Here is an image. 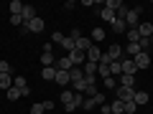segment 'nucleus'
<instances>
[{"instance_id": "nucleus-1", "label": "nucleus", "mask_w": 153, "mask_h": 114, "mask_svg": "<svg viewBox=\"0 0 153 114\" xmlns=\"http://www.w3.org/2000/svg\"><path fill=\"white\" fill-rule=\"evenodd\" d=\"M102 104H105V94L100 91V94H94V96H87V99H84L82 109H87V112H92L94 107H102Z\"/></svg>"}, {"instance_id": "nucleus-2", "label": "nucleus", "mask_w": 153, "mask_h": 114, "mask_svg": "<svg viewBox=\"0 0 153 114\" xmlns=\"http://www.w3.org/2000/svg\"><path fill=\"white\" fill-rule=\"evenodd\" d=\"M140 13H143L140 5H138V8H130L128 15H125V26H128V28H138V15H140Z\"/></svg>"}, {"instance_id": "nucleus-3", "label": "nucleus", "mask_w": 153, "mask_h": 114, "mask_svg": "<svg viewBox=\"0 0 153 114\" xmlns=\"http://www.w3.org/2000/svg\"><path fill=\"white\" fill-rule=\"evenodd\" d=\"M105 56H107L110 61H123V56H125V48H123V46H110L107 51H105Z\"/></svg>"}, {"instance_id": "nucleus-4", "label": "nucleus", "mask_w": 153, "mask_h": 114, "mask_svg": "<svg viewBox=\"0 0 153 114\" xmlns=\"http://www.w3.org/2000/svg\"><path fill=\"white\" fill-rule=\"evenodd\" d=\"M44 26H46V23H44V18H38V15H36L33 20H28L23 28H28V33H41V31H44Z\"/></svg>"}, {"instance_id": "nucleus-5", "label": "nucleus", "mask_w": 153, "mask_h": 114, "mask_svg": "<svg viewBox=\"0 0 153 114\" xmlns=\"http://www.w3.org/2000/svg\"><path fill=\"white\" fill-rule=\"evenodd\" d=\"M133 61H135V69H148V66H151V56H148V51H140Z\"/></svg>"}, {"instance_id": "nucleus-6", "label": "nucleus", "mask_w": 153, "mask_h": 114, "mask_svg": "<svg viewBox=\"0 0 153 114\" xmlns=\"http://www.w3.org/2000/svg\"><path fill=\"white\" fill-rule=\"evenodd\" d=\"M66 56H69V58H71V64H74V66H84V64H87V53H82V51H71V53H66Z\"/></svg>"}, {"instance_id": "nucleus-7", "label": "nucleus", "mask_w": 153, "mask_h": 114, "mask_svg": "<svg viewBox=\"0 0 153 114\" xmlns=\"http://www.w3.org/2000/svg\"><path fill=\"white\" fill-rule=\"evenodd\" d=\"M120 66H123V74H130V76H135V74H138L135 61H133V58H123V61H120ZM123 74H120V76H123Z\"/></svg>"}, {"instance_id": "nucleus-8", "label": "nucleus", "mask_w": 153, "mask_h": 114, "mask_svg": "<svg viewBox=\"0 0 153 114\" xmlns=\"http://www.w3.org/2000/svg\"><path fill=\"white\" fill-rule=\"evenodd\" d=\"M69 81H71V86H74V84H79V81H84V71H82V66H74V69L69 71Z\"/></svg>"}, {"instance_id": "nucleus-9", "label": "nucleus", "mask_w": 153, "mask_h": 114, "mask_svg": "<svg viewBox=\"0 0 153 114\" xmlns=\"http://www.w3.org/2000/svg\"><path fill=\"white\" fill-rule=\"evenodd\" d=\"M133 96H135V89H128V86L117 89V99L120 102H133Z\"/></svg>"}, {"instance_id": "nucleus-10", "label": "nucleus", "mask_w": 153, "mask_h": 114, "mask_svg": "<svg viewBox=\"0 0 153 114\" xmlns=\"http://www.w3.org/2000/svg\"><path fill=\"white\" fill-rule=\"evenodd\" d=\"M133 102H135L138 107H143V104H148V102H151V94H148V91H143V89H135V96H133Z\"/></svg>"}, {"instance_id": "nucleus-11", "label": "nucleus", "mask_w": 153, "mask_h": 114, "mask_svg": "<svg viewBox=\"0 0 153 114\" xmlns=\"http://www.w3.org/2000/svg\"><path fill=\"white\" fill-rule=\"evenodd\" d=\"M41 79L44 81H54L56 79V66H44L41 69Z\"/></svg>"}, {"instance_id": "nucleus-12", "label": "nucleus", "mask_w": 153, "mask_h": 114, "mask_svg": "<svg viewBox=\"0 0 153 114\" xmlns=\"http://www.w3.org/2000/svg\"><path fill=\"white\" fill-rule=\"evenodd\" d=\"M56 69H59V71H71V69H74V64H71L69 56H61V58L56 61Z\"/></svg>"}, {"instance_id": "nucleus-13", "label": "nucleus", "mask_w": 153, "mask_h": 114, "mask_svg": "<svg viewBox=\"0 0 153 114\" xmlns=\"http://www.w3.org/2000/svg\"><path fill=\"white\" fill-rule=\"evenodd\" d=\"M92 46H94V43H92V38H84V36H82L79 41H76V51H82V53H87Z\"/></svg>"}, {"instance_id": "nucleus-14", "label": "nucleus", "mask_w": 153, "mask_h": 114, "mask_svg": "<svg viewBox=\"0 0 153 114\" xmlns=\"http://www.w3.org/2000/svg\"><path fill=\"white\" fill-rule=\"evenodd\" d=\"M54 81L56 84H59V86H69V71H59V69H56V79H54Z\"/></svg>"}, {"instance_id": "nucleus-15", "label": "nucleus", "mask_w": 153, "mask_h": 114, "mask_svg": "<svg viewBox=\"0 0 153 114\" xmlns=\"http://www.w3.org/2000/svg\"><path fill=\"white\" fill-rule=\"evenodd\" d=\"M110 28H112V31L117 33V36H120V33H125V31H128V26H125V20H123V18H115V20L110 23Z\"/></svg>"}, {"instance_id": "nucleus-16", "label": "nucleus", "mask_w": 153, "mask_h": 114, "mask_svg": "<svg viewBox=\"0 0 153 114\" xmlns=\"http://www.w3.org/2000/svg\"><path fill=\"white\" fill-rule=\"evenodd\" d=\"M100 58H102V51L97 48V43L92 46V48L87 51V61H94V64H100Z\"/></svg>"}, {"instance_id": "nucleus-17", "label": "nucleus", "mask_w": 153, "mask_h": 114, "mask_svg": "<svg viewBox=\"0 0 153 114\" xmlns=\"http://www.w3.org/2000/svg\"><path fill=\"white\" fill-rule=\"evenodd\" d=\"M138 33H140V38H151L153 36V23H140L138 26Z\"/></svg>"}, {"instance_id": "nucleus-18", "label": "nucleus", "mask_w": 153, "mask_h": 114, "mask_svg": "<svg viewBox=\"0 0 153 114\" xmlns=\"http://www.w3.org/2000/svg\"><path fill=\"white\" fill-rule=\"evenodd\" d=\"M120 86L135 89V76H130V74H123V76H120Z\"/></svg>"}, {"instance_id": "nucleus-19", "label": "nucleus", "mask_w": 153, "mask_h": 114, "mask_svg": "<svg viewBox=\"0 0 153 114\" xmlns=\"http://www.w3.org/2000/svg\"><path fill=\"white\" fill-rule=\"evenodd\" d=\"M82 71H84V76H97V64H94V61H87V64L82 66Z\"/></svg>"}, {"instance_id": "nucleus-20", "label": "nucleus", "mask_w": 153, "mask_h": 114, "mask_svg": "<svg viewBox=\"0 0 153 114\" xmlns=\"http://www.w3.org/2000/svg\"><path fill=\"white\" fill-rule=\"evenodd\" d=\"M23 8H26V3H21V0H13V3H10V15H21Z\"/></svg>"}, {"instance_id": "nucleus-21", "label": "nucleus", "mask_w": 153, "mask_h": 114, "mask_svg": "<svg viewBox=\"0 0 153 114\" xmlns=\"http://www.w3.org/2000/svg\"><path fill=\"white\" fill-rule=\"evenodd\" d=\"M123 48H125V53L130 56V58H135V56L140 53V46L138 43H128V46H123Z\"/></svg>"}, {"instance_id": "nucleus-22", "label": "nucleus", "mask_w": 153, "mask_h": 114, "mask_svg": "<svg viewBox=\"0 0 153 114\" xmlns=\"http://www.w3.org/2000/svg\"><path fill=\"white\" fill-rule=\"evenodd\" d=\"M128 43H138L140 41V33H138V28H128Z\"/></svg>"}, {"instance_id": "nucleus-23", "label": "nucleus", "mask_w": 153, "mask_h": 114, "mask_svg": "<svg viewBox=\"0 0 153 114\" xmlns=\"http://www.w3.org/2000/svg\"><path fill=\"white\" fill-rule=\"evenodd\" d=\"M41 64L44 66H54V51H44V53H41Z\"/></svg>"}, {"instance_id": "nucleus-24", "label": "nucleus", "mask_w": 153, "mask_h": 114, "mask_svg": "<svg viewBox=\"0 0 153 114\" xmlns=\"http://www.w3.org/2000/svg\"><path fill=\"white\" fill-rule=\"evenodd\" d=\"M89 38H92V43H100V41H105V28H94Z\"/></svg>"}, {"instance_id": "nucleus-25", "label": "nucleus", "mask_w": 153, "mask_h": 114, "mask_svg": "<svg viewBox=\"0 0 153 114\" xmlns=\"http://www.w3.org/2000/svg\"><path fill=\"white\" fill-rule=\"evenodd\" d=\"M100 18H102L105 23H112L115 20V13L110 10V8H102V10H100Z\"/></svg>"}, {"instance_id": "nucleus-26", "label": "nucleus", "mask_w": 153, "mask_h": 114, "mask_svg": "<svg viewBox=\"0 0 153 114\" xmlns=\"http://www.w3.org/2000/svg\"><path fill=\"white\" fill-rule=\"evenodd\" d=\"M110 74H112L115 79H120V74H123V66H120V61H112V64H110Z\"/></svg>"}, {"instance_id": "nucleus-27", "label": "nucleus", "mask_w": 153, "mask_h": 114, "mask_svg": "<svg viewBox=\"0 0 153 114\" xmlns=\"http://www.w3.org/2000/svg\"><path fill=\"white\" fill-rule=\"evenodd\" d=\"M10 86H13L10 74H0V89H10Z\"/></svg>"}, {"instance_id": "nucleus-28", "label": "nucleus", "mask_w": 153, "mask_h": 114, "mask_svg": "<svg viewBox=\"0 0 153 114\" xmlns=\"http://www.w3.org/2000/svg\"><path fill=\"white\" fill-rule=\"evenodd\" d=\"M61 48H64V51H66V53H71V51H74V48H76V43H74V41H71V38H69V36H66V38H64V41H61Z\"/></svg>"}, {"instance_id": "nucleus-29", "label": "nucleus", "mask_w": 153, "mask_h": 114, "mask_svg": "<svg viewBox=\"0 0 153 114\" xmlns=\"http://www.w3.org/2000/svg\"><path fill=\"white\" fill-rule=\"evenodd\" d=\"M21 96H23V91H21V89H16V86H10V89H8V99H10V102H18Z\"/></svg>"}, {"instance_id": "nucleus-30", "label": "nucleus", "mask_w": 153, "mask_h": 114, "mask_svg": "<svg viewBox=\"0 0 153 114\" xmlns=\"http://www.w3.org/2000/svg\"><path fill=\"white\" fill-rule=\"evenodd\" d=\"M13 86H16V89H26V86H28L26 76H16V79H13Z\"/></svg>"}, {"instance_id": "nucleus-31", "label": "nucleus", "mask_w": 153, "mask_h": 114, "mask_svg": "<svg viewBox=\"0 0 153 114\" xmlns=\"http://www.w3.org/2000/svg\"><path fill=\"white\" fill-rule=\"evenodd\" d=\"M71 99H74V89H64V91H61V104L71 102Z\"/></svg>"}, {"instance_id": "nucleus-32", "label": "nucleus", "mask_w": 153, "mask_h": 114, "mask_svg": "<svg viewBox=\"0 0 153 114\" xmlns=\"http://www.w3.org/2000/svg\"><path fill=\"white\" fill-rule=\"evenodd\" d=\"M102 84H105V89H115L117 86V79L115 76H107V79H102Z\"/></svg>"}, {"instance_id": "nucleus-33", "label": "nucleus", "mask_w": 153, "mask_h": 114, "mask_svg": "<svg viewBox=\"0 0 153 114\" xmlns=\"http://www.w3.org/2000/svg\"><path fill=\"white\" fill-rule=\"evenodd\" d=\"M123 104H125V114H135L138 112V104L135 102H123Z\"/></svg>"}, {"instance_id": "nucleus-34", "label": "nucleus", "mask_w": 153, "mask_h": 114, "mask_svg": "<svg viewBox=\"0 0 153 114\" xmlns=\"http://www.w3.org/2000/svg\"><path fill=\"white\" fill-rule=\"evenodd\" d=\"M44 104H31V109H28V114H44Z\"/></svg>"}, {"instance_id": "nucleus-35", "label": "nucleus", "mask_w": 153, "mask_h": 114, "mask_svg": "<svg viewBox=\"0 0 153 114\" xmlns=\"http://www.w3.org/2000/svg\"><path fill=\"white\" fill-rule=\"evenodd\" d=\"M64 38H66V36H64L61 31H54V36H51V43H59V46H61V41H64Z\"/></svg>"}, {"instance_id": "nucleus-36", "label": "nucleus", "mask_w": 153, "mask_h": 114, "mask_svg": "<svg viewBox=\"0 0 153 114\" xmlns=\"http://www.w3.org/2000/svg\"><path fill=\"white\" fill-rule=\"evenodd\" d=\"M120 5H123L120 0H107V3H105V8H110V10H112V13L117 10V8H120Z\"/></svg>"}, {"instance_id": "nucleus-37", "label": "nucleus", "mask_w": 153, "mask_h": 114, "mask_svg": "<svg viewBox=\"0 0 153 114\" xmlns=\"http://www.w3.org/2000/svg\"><path fill=\"white\" fill-rule=\"evenodd\" d=\"M69 38H71V41H74V43H76V41H79V38H82V31H79V28H71Z\"/></svg>"}, {"instance_id": "nucleus-38", "label": "nucleus", "mask_w": 153, "mask_h": 114, "mask_svg": "<svg viewBox=\"0 0 153 114\" xmlns=\"http://www.w3.org/2000/svg\"><path fill=\"white\" fill-rule=\"evenodd\" d=\"M10 26L21 28V26H23V18H21V15H10Z\"/></svg>"}, {"instance_id": "nucleus-39", "label": "nucleus", "mask_w": 153, "mask_h": 114, "mask_svg": "<svg viewBox=\"0 0 153 114\" xmlns=\"http://www.w3.org/2000/svg\"><path fill=\"white\" fill-rule=\"evenodd\" d=\"M0 74H10V64L8 61H0Z\"/></svg>"}, {"instance_id": "nucleus-40", "label": "nucleus", "mask_w": 153, "mask_h": 114, "mask_svg": "<svg viewBox=\"0 0 153 114\" xmlns=\"http://www.w3.org/2000/svg\"><path fill=\"white\" fill-rule=\"evenodd\" d=\"M138 46H140V51H146L148 46H151V38H140V41H138Z\"/></svg>"}, {"instance_id": "nucleus-41", "label": "nucleus", "mask_w": 153, "mask_h": 114, "mask_svg": "<svg viewBox=\"0 0 153 114\" xmlns=\"http://www.w3.org/2000/svg\"><path fill=\"white\" fill-rule=\"evenodd\" d=\"M100 114H112V109H110V104H107V102L100 107Z\"/></svg>"}, {"instance_id": "nucleus-42", "label": "nucleus", "mask_w": 153, "mask_h": 114, "mask_svg": "<svg viewBox=\"0 0 153 114\" xmlns=\"http://www.w3.org/2000/svg\"><path fill=\"white\" fill-rule=\"evenodd\" d=\"M151 46H153V36H151Z\"/></svg>"}, {"instance_id": "nucleus-43", "label": "nucleus", "mask_w": 153, "mask_h": 114, "mask_svg": "<svg viewBox=\"0 0 153 114\" xmlns=\"http://www.w3.org/2000/svg\"><path fill=\"white\" fill-rule=\"evenodd\" d=\"M120 114H125V112H120Z\"/></svg>"}]
</instances>
